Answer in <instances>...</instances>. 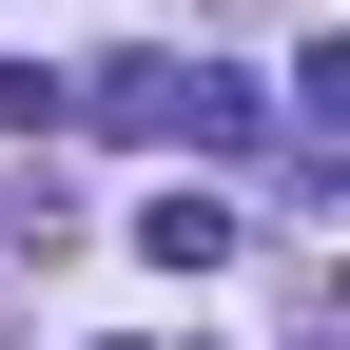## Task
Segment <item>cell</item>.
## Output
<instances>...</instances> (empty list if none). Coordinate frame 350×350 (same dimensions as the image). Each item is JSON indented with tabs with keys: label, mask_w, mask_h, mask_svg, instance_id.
Segmentation results:
<instances>
[{
	"label": "cell",
	"mask_w": 350,
	"mask_h": 350,
	"mask_svg": "<svg viewBox=\"0 0 350 350\" xmlns=\"http://www.w3.org/2000/svg\"><path fill=\"white\" fill-rule=\"evenodd\" d=\"M78 117H98V137H175V117H195V59H156V39H137V59H98V98H78Z\"/></svg>",
	"instance_id": "1"
},
{
	"label": "cell",
	"mask_w": 350,
	"mask_h": 350,
	"mask_svg": "<svg viewBox=\"0 0 350 350\" xmlns=\"http://www.w3.org/2000/svg\"><path fill=\"white\" fill-rule=\"evenodd\" d=\"M137 253H156V273H214V253H234V195H156Z\"/></svg>",
	"instance_id": "2"
}]
</instances>
